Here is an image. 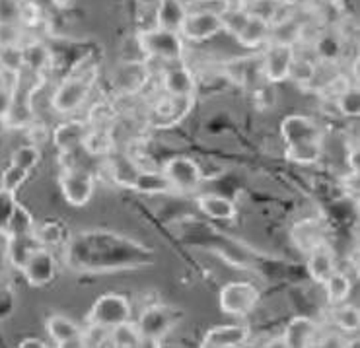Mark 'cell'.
<instances>
[{
	"label": "cell",
	"mask_w": 360,
	"mask_h": 348,
	"mask_svg": "<svg viewBox=\"0 0 360 348\" xmlns=\"http://www.w3.org/2000/svg\"><path fill=\"white\" fill-rule=\"evenodd\" d=\"M197 205L202 210V214L214 218V220H234L238 214L234 200L226 199L222 195H201Z\"/></svg>",
	"instance_id": "7402d4cb"
},
{
	"label": "cell",
	"mask_w": 360,
	"mask_h": 348,
	"mask_svg": "<svg viewBox=\"0 0 360 348\" xmlns=\"http://www.w3.org/2000/svg\"><path fill=\"white\" fill-rule=\"evenodd\" d=\"M337 105L339 111L347 117H356L360 111V96L359 88L354 86H347L339 96H337Z\"/></svg>",
	"instance_id": "d6a6232c"
},
{
	"label": "cell",
	"mask_w": 360,
	"mask_h": 348,
	"mask_svg": "<svg viewBox=\"0 0 360 348\" xmlns=\"http://www.w3.org/2000/svg\"><path fill=\"white\" fill-rule=\"evenodd\" d=\"M187 6H185L181 0H158V6H156V24L158 27L164 30H172L179 34V27L184 22L185 14H187Z\"/></svg>",
	"instance_id": "ffe728a7"
},
{
	"label": "cell",
	"mask_w": 360,
	"mask_h": 348,
	"mask_svg": "<svg viewBox=\"0 0 360 348\" xmlns=\"http://www.w3.org/2000/svg\"><path fill=\"white\" fill-rule=\"evenodd\" d=\"M94 189H96L94 175L86 169L68 167L60 175V191L70 207H86L92 200Z\"/></svg>",
	"instance_id": "ba28073f"
},
{
	"label": "cell",
	"mask_w": 360,
	"mask_h": 348,
	"mask_svg": "<svg viewBox=\"0 0 360 348\" xmlns=\"http://www.w3.org/2000/svg\"><path fill=\"white\" fill-rule=\"evenodd\" d=\"M162 84L172 98H193L195 88H197L195 76L181 63H174L172 67L166 68V72L162 76Z\"/></svg>",
	"instance_id": "9a60e30c"
},
{
	"label": "cell",
	"mask_w": 360,
	"mask_h": 348,
	"mask_svg": "<svg viewBox=\"0 0 360 348\" xmlns=\"http://www.w3.org/2000/svg\"><path fill=\"white\" fill-rule=\"evenodd\" d=\"M136 41H139V47H141L144 55L164 60L168 65L181 63L185 57V39L177 32H172V30L152 25V27L143 30L139 34Z\"/></svg>",
	"instance_id": "7a4b0ae2"
},
{
	"label": "cell",
	"mask_w": 360,
	"mask_h": 348,
	"mask_svg": "<svg viewBox=\"0 0 360 348\" xmlns=\"http://www.w3.org/2000/svg\"><path fill=\"white\" fill-rule=\"evenodd\" d=\"M20 348H45L47 344H45V340L41 339H24L20 344H18Z\"/></svg>",
	"instance_id": "7bdbcfd3"
},
{
	"label": "cell",
	"mask_w": 360,
	"mask_h": 348,
	"mask_svg": "<svg viewBox=\"0 0 360 348\" xmlns=\"http://www.w3.org/2000/svg\"><path fill=\"white\" fill-rule=\"evenodd\" d=\"M349 164H351L352 175L359 174V150L356 148L351 150V154H349Z\"/></svg>",
	"instance_id": "ee69618b"
},
{
	"label": "cell",
	"mask_w": 360,
	"mask_h": 348,
	"mask_svg": "<svg viewBox=\"0 0 360 348\" xmlns=\"http://www.w3.org/2000/svg\"><path fill=\"white\" fill-rule=\"evenodd\" d=\"M326 284V294L327 302L331 306H339V304H345L349 296H351L352 290V282L351 278L345 273H339V271H333V273L327 276Z\"/></svg>",
	"instance_id": "603a6c76"
},
{
	"label": "cell",
	"mask_w": 360,
	"mask_h": 348,
	"mask_svg": "<svg viewBox=\"0 0 360 348\" xmlns=\"http://www.w3.org/2000/svg\"><path fill=\"white\" fill-rule=\"evenodd\" d=\"M316 78V67L311 65V60L302 57H294L288 68V78L286 80H292L296 84H311Z\"/></svg>",
	"instance_id": "4dcf8cb0"
},
{
	"label": "cell",
	"mask_w": 360,
	"mask_h": 348,
	"mask_svg": "<svg viewBox=\"0 0 360 348\" xmlns=\"http://www.w3.org/2000/svg\"><path fill=\"white\" fill-rule=\"evenodd\" d=\"M86 133L88 131L84 129V124L80 123L59 124V129L55 131V142L59 144L60 148H70V146L84 141Z\"/></svg>",
	"instance_id": "f546056e"
},
{
	"label": "cell",
	"mask_w": 360,
	"mask_h": 348,
	"mask_svg": "<svg viewBox=\"0 0 360 348\" xmlns=\"http://www.w3.org/2000/svg\"><path fill=\"white\" fill-rule=\"evenodd\" d=\"M14 307H16V294L8 286V282H4L0 284V321L8 319L14 314Z\"/></svg>",
	"instance_id": "74e56055"
},
{
	"label": "cell",
	"mask_w": 360,
	"mask_h": 348,
	"mask_svg": "<svg viewBox=\"0 0 360 348\" xmlns=\"http://www.w3.org/2000/svg\"><path fill=\"white\" fill-rule=\"evenodd\" d=\"M22 53H24V67L30 68L35 75L41 72L45 67H49L51 51L43 43H30V45L22 47Z\"/></svg>",
	"instance_id": "4316f807"
},
{
	"label": "cell",
	"mask_w": 360,
	"mask_h": 348,
	"mask_svg": "<svg viewBox=\"0 0 360 348\" xmlns=\"http://www.w3.org/2000/svg\"><path fill=\"white\" fill-rule=\"evenodd\" d=\"M333 323L343 333H356L360 325L359 309L354 306H349L347 302L333 306Z\"/></svg>",
	"instance_id": "f1b7e54d"
},
{
	"label": "cell",
	"mask_w": 360,
	"mask_h": 348,
	"mask_svg": "<svg viewBox=\"0 0 360 348\" xmlns=\"http://www.w3.org/2000/svg\"><path fill=\"white\" fill-rule=\"evenodd\" d=\"M94 82H96V72L94 70H88V72L75 70L55 90L53 98H51V105L57 113H63V115L75 113L88 100V96H90V91L94 88Z\"/></svg>",
	"instance_id": "3957f363"
},
{
	"label": "cell",
	"mask_w": 360,
	"mask_h": 348,
	"mask_svg": "<svg viewBox=\"0 0 360 348\" xmlns=\"http://www.w3.org/2000/svg\"><path fill=\"white\" fill-rule=\"evenodd\" d=\"M51 2H53V4H55L57 8H67V6L70 4V2H72V0H51Z\"/></svg>",
	"instance_id": "f6af8a7d"
},
{
	"label": "cell",
	"mask_w": 360,
	"mask_h": 348,
	"mask_svg": "<svg viewBox=\"0 0 360 348\" xmlns=\"http://www.w3.org/2000/svg\"><path fill=\"white\" fill-rule=\"evenodd\" d=\"M125 321H131V302L127 296L115 292L100 296L88 314V325L101 327L105 331Z\"/></svg>",
	"instance_id": "5b68a950"
},
{
	"label": "cell",
	"mask_w": 360,
	"mask_h": 348,
	"mask_svg": "<svg viewBox=\"0 0 360 348\" xmlns=\"http://www.w3.org/2000/svg\"><path fill=\"white\" fill-rule=\"evenodd\" d=\"M131 189L143 195H166L176 191L164 172H143V169H139Z\"/></svg>",
	"instance_id": "44dd1931"
},
{
	"label": "cell",
	"mask_w": 360,
	"mask_h": 348,
	"mask_svg": "<svg viewBox=\"0 0 360 348\" xmlns=\"http://www.w3.org/2000/svg\"><path fill=\"white\" fill-rule=\"evenodd\" d=\"M35 222L32 212L16 202V207L12 210V214L8 218V224H6V230H4V236H24V233H34Z\"/></svg>",
	"instance_id": "484cf974"
},
{
	"label": "cell",
	"mask_w": 360,
	"mask_h": 348,
	"mask_svg": "<svg viewBox=\"0 0 360 348\" xmlns=\"http://www.w3.org/2000/svg\"><path fill=\"white\" fill-rule=\"evenodd\" d=\"M335 271V253L327 243L319 241L310 247V259H308V273L316 282L323 284L327 276Z\"/></svg>",
	"instance_id": "e0dca14e"
},
{
	"label": "cell",
	"mask_w": 360,
	"mask_h": 348,
	"mask_svg": "<svg viewBox=\"0 0 360 348\" xmlns=\"http://www.w3.org/2000/svg\"><path fill=\"white\" fill-rule=\"evenodd\" d=\"M47 333H49L51 340L57 347L68 348V347H84V339H82V329L65 315H51L47 319Z\"/></svg>",
	"instance_id": "4fadbf2b"
},
{
	"label": "cell",
	"mask_w": 360,
	"mask_h": 348,
	"mask_svg": "<svg viewBox=\"0 0 360 348\" xmlns=\"http://www.w3.org/2000/svg\"><path fill=\"white\" fill-rule=\"evenodd\" d=\"M39 160H41V154H39V150H37V146H34V144L20 146V148L12 154V164L24 167L27 172H32V169L39 164Z\"/></svg>",
	"instance_id": "836d02e7"
},
{
	"label": "cell",
	"mask_w": 360,
	"mask_h": 348,
	"mask_svg": "<svg viewBox=\"0 0 360 348\" xmlns=\"http://www.w3.org/2000/svg\"><path fill=\"white\" fill-rule=\"evenodd\" d=\"M250 340V329L243 325H220L212 327L201 340L202 348H236Z\"/></svg>",
	"instance_id": "7c38bea8"
},
{
	"label": "cell",
	"mask_w": 360,
	"mask_h": 348,
	"mask_svg": "<svg viewBox=\"0 0 360 348\" xmlns=\"http://www.w3.org/2000/svg\"><path fill=\"white\" fill-rule=\"evenodd\" d=\"M22 274L30 286H35V288L47 286L57 276V261L49 249L37 247L22 266Z\"/></svg>",
	"instance_id": "8fae6325"
},
{
	"label": "cell",
	"mask_w": 360,
	"mask_h": 348,
	"mask_svg": "<svg viewBox=\"0 0 360 348\" xmlns=\"http://www.w3.org/2000/svg\"><path fill=\"white\" fill-rule=\"evenodd\" d=\"M321 154H323V146L319 141L298 142V144L286 146V157L294 164H300V166L316 164Z\"/></svg>",
	"instance_id": "d4e9b609"
},
{
	"label": "cell",
	"mask_w": 360,
	"mask_h": 348,
	"mask_svg": "<svg viewBox=\"0 0 360 348\" xmlns=\"http://www.w3.org/2000/svg\"><path fill=\"white\" fill-rule=\"evenodd\" d=\"M86 148L90 154H105L111 148V138L105 131H100V129H94V131H88L82 141Z\"/></svg>",
	"instance_id": "e575fe53"
},
{
	"label": "cell",
	"mask_w": 360,
	"mask_h": 348,
	"mask_svg": "<svg viewBox=\"0 0 360 348\" xmlns=\"http://www.w3.org/2000/svg\"><path fill=\"white\" fill-rule=\"evenodd\" d=\"M109 344L117 348H136L143 347L144 340L141 337V331L136 323L125 321V323L115 325L113 329H109Z\"/></svg>",
	"instance_id": "cb8c5ba5"
},
{
	"label": "cell",
	"mask_w": 360,
	"mask_h": 348,
	"mask_svg": "<svg viewBox=\"0 0 360 348\" xmlns=\"http://www.w3.org/2000/svg\"><path fill=\"white\" fill-rule=\"evenodd\" d=\"M164 174L172 181L176 191H197L202 181V172L199 164L193 157L187 156L169 157L166 166H164Z\"/></svg>",
	"instance_id": "30bf717a"
},
{
	"label": "cell",
	"mask_w": 360,
	"mask_h": 348,
	"mask_svg": "<svg viewBox=\"0 0 360 348\" xmlns=\"http://www.w3.org/2000/svg\"><path fill=\"white\" fill-rule=\"evenodd\" d=\"M156 255L141 241L105 230H86L70 238L65 263L76 273H117L154 265Z\"/></svg>",
	"instance_id": "6da1fadb"
},
{
	"label": "cell",
	"mask_w": 360,
	"mask_h": 348,
	"mask_svg": "<svg viewBox=\"0 0 360 348\" xmlns=\"http://www.w3.org/2000/svg\"><path fill=\"white\" fill-rule=\"evenodd\" d=\"M25 0H0V24H20Z\"/></svg>",
	"instance_id": "d590c367"
},
{
	"label": "cell",
	"mask_w": 360,
	"mask_h": 348,
	"mask_svg": "<svg viewBox=\"0 0 360 348\" xmlns=\"http://www.w3.org/2000/svg\"><path fill=\"white\" fill-rule=\"evenodd\" d=\"M339 43L333 39V37H321V41L318 43V53L327 60H331V58L339 57Z\"/></svg>",
	"instance_id": "ab89813d"
},
{
	"label": "cell",
	"mask_w": 360,
	"mask_h": 348,
	"mask_svg": "<svg viewBox=\"0 0 360 348\" xmlns=\"http://www.w3.org/2000/svg\"><path fill=\"white\" fill-rule=\"evenodd\" d=\"M16 195L14 193L4 191L2 187H0V226H2V230H6V224H8V218L12 214V210L16 207Z\"/></svg>",
	"instance_id": "f35d334b"
},
{
	"label": "cell",
	"mask_w": 360,
	"mask_h": 348,
	"mask_svg": "<svg viewBox=\"0 0 360 348\" xmlns=\"http://www.w3.org/2000/svg\"><path fill=\"white\" fill-rule=\"evenodd\" d=\"M41 247L35 233H24V236H6V253H8L10 265L22 271L24 263L30 259L35 249Z\"/></svg>",
	"instance_id": "d6986e66"
},
{
	"label": "cell",
	"mask_w": 360,
	"mask_h": 348,
	"mask_svg": "<svg viewBox=\"0 0 360 348\" xmlns=\"http://www.w3.org/2000/svg\"><path fill=\"white\" fill-rule=\"evenodd\" d=\"M281 134L285 138L286 146L298 144V142L319 141V127L310 117L288 115L281 123Z\"/></svg>",
	"instance_id": "5bb4252c"
},
{
	"label": "cell",
	"mask_w": 360,
	"mask_h": 348,
	"mask_svg": "<svg viewBox=\"0 0 360 348\" xmlns=\"http://www.w3.org/2000/svg\"><path fill=\"white\" fill-rule=\"evenodd\" d=\"M269 37H271V20L259 16V14H253V12H250L245 24L236 35L238 43H242L248 49H257L261 45H267Z\"/></svg>",
	"instance_id": "2e32d148"
},
{
	"label": "cell",
	"mask_w": 360,
	"mask_h": 348,
	"mask_svg": "<svg viewBox=\"0 0 360 348\" xmlns=\"http://www.w3.org/2000/svg\"><path fill=\"white\" fill-rule=\"evenodd\" d=\"M35 238L39 241V245L41 247H55V245H60L63 241H65V233H67V228L65 224H60V222H55V220H51V222H45L39 228H35L34 230Z\"/></svg>",
	"instance_id": "83f0119b"
},
{
	"label": "cell",
	"mask_w": 360,
	"mask_h": 348,
	"mask_svg": "<svg viewBox=\"0 0 360 348\" xmlns=\"http://www.w3.org/2000/svg\"><path fill=\"white\" fill-rule=\"evenodd\" d=\"M22 27L20 24H0V49L20 47Z\"/></svg>",
	"instance_id": "8d00e7d4"
},
{
	"label": "cell",
	"mask_w": 360,
	"mask_h": 348,
	"mask_svg": "<svg viewBox=\"0 0 360 348\" xmlns=\"http://www.w3.org/2000/svg\"><path fill=\"white\" fill-rule=\"evenodd\" d=\"M8 253H6V240H4V245L0 247V284L6 282V265H8Z\"/></svg>",
	"instance_id": "b9f144b4"
},
{
	"label": "cell",
	"mask_w": 360,
	"mask_h": 348,
	"mask_svg": "<svg viewBox=\"0 0 360 348\" xmlns=\"http://www.w3.org/2000/svg\"><path fill=\"white\" fill-rule=\"evenodd\" d=\"M220 32H222V18L202 10H187L179 27V35L193 43L209 41Z\"/></svg>",
	"instance_id": "52a82bcc"
},
{
	"label": "cell",
	"mask_w": 360,
	"mask_h": 348,
	"mask_svg": "<svg viewBox=\"0 0 360 348\" xmlns=\"http://www.w3.org/2000/svg\"><path fill=\"white\" fill-rule=\"evenodd\" d=\"M257 302H259V290L250 282H230L218 294L220 309L234 317H242L253 311Z\"/></svg>",
	"instance_id": "8992f818"
},
{
	"label": "cell",
	"mask_w": 360,
	"mask_h": 348,
	"mask_svg": "<svg viewBox=\"0 0 360 348\" xmlns=\"http://www.w3.org/2000/svg\"><path fill=\"white\" fill-rule=\"evenodd\" d=\"M181 319H184V311L179 307L154 304L141 314L136 327H139L144 342L158 344L160 340L166 339L169 333L176 329Z\"/></svg>",
	"instance_id": "277c9868"
},
{
	"label": "cell",
	"mask_w": 360,
	"mask_h": 348,
	"mask_svg": "<svg viewBox=\"0 0 360 348\" xmlns=\"http://www.w3.org/2000/svg\"><path fill=\"white\" fill-rule=\"evenodd\" d=\"M326 4H331V6H337V4H341L343 0H323Z\"/></svg>",
	"instance_id": "bcb514c9"
},
{
	"label": "cell",
	"mask_w": 360,
	"mask_h": 348,
	"mask_svg": "<svg viewBox=\"0 0 360 348\" xmlns=\"http://www.w3.org/2000/svg\"><path fill=\"white\" fill-rule=\"evenodd\" d=\"M318 327L308 317H294L290 323L286 325L283 335V347L286 348H304L311 347L316 339Z\"/></svg>",
	"instance_id": "ac0fdd59"
},
{
	"label": "cell",
	"mask_w": 360,
	"mask_h": 348,
	"mask_svg": "<svg viewBox=\"0 0 360 348\" xmlns=\"http://www.w3.org/2000/svg\"><path fill=\"white\" fill-rule=\"evenodd\" d=\"M294 57H296L294 45L269 41L265 51H263V58H261L263 78L271 84H278L286 80L288 78V68H290V63L294 60Z\"/></svg>",
	"instance_id": "9c48e42d"
},
{
	"label": "cell",
	"mask_w": 360,
	"mask_h": 348,
	"mask_svg": "<svg viewBox=\"0 0 360 348\" xmlns=\"http://www.w3.org/2000/svg\"><path fill=\"white\" fill-rule=\"evenodd\" d=\"M27 177H30V172H27V169L16 166V164H10V166L4 169L2 177H0V187H2L4 191L14 193V195H16V191L24 185Z\"/></svg>",
	"instance_id": "1f68e13d"
},
{
	"label": "cell",
	"mask_w": 360,
	"mask_h": 348,
	"mask_svg": "<svg viewBox=\"0 0 360 348\" xmlns=\"http://www.w3.org/2000/svg\"><path fill=\"white\" fill-rule=\"evenodd\" d=\"M12 98H14V91H10L0 86V119H6L8 117V111L12 108Z\"/></svg>",
	"instance_id": "60d3db41"
},
{
	"label": "cell",
	"mask_w": 360,
	"mask_h": 348,
	"mask_svg": "<svg viewBox=\"0 0 360 348\" xmlns=\"http://www.w3.org/2000/svg\"><path fill=\"white\" fill-rule=\"evenodd\" d=\"M0 236H4V230H2V226H0Z\"/></svg>",
	"instance_id": "7dc6e473"
}]
</instances>
